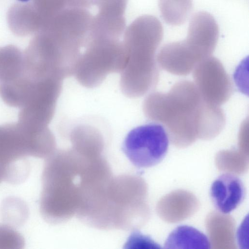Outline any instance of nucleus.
Instances as JSON below:
<instances>
[{
	"instance_id": "4be33fe9",
	"label": "nucleus",
	"mask_w": 249,
	"mask_h": 249,
	"mask_svg": "<svg viewBox=\"0 0 249 249\" xmlns=\"http://www.w3.org/2000/svg\"><path fill=\"white\" fill-rule=\"evenodd\" d=\"M75 148H76V147H75ZM77 149H78V148H77ZM80 151H81V150H80ZM83 155H84V153H83ZM83 158H84V157H83Z\"/></svg>"
},
{
	"instance_id": "4468645a",
	"label": "nucleus",
	"mask_w": 249,
	"mask_h": 249,
	"mask_svg": "<svg viewBox=\"0 0 249 249\" xmlns=\"http://www.w3.org/2000/svg\"><path fill=\"white\" fill-rule=\"evenodd\" d=\"M23 71V52L13 45L0 47V83L16 79Z\"/></svg>"
},
{
	"instance_id": "412c9836",
	"label": "nucleus",
	"mask_w": 249,
	"mask_h": 249,
	"mask_svg": "<svg viewBox=\"0 0 249 249\" xmlns=\"http://www.w3.org/2000/svg\"><path fill=\"white\" fill-rule=\"evenodd\" d=\"M20 1H22V2H26L27 1H28L29 0H18Z\"/></svg>"
},
{
	"instance_id": "9d476101",
	"label": "nucleus",
	"mask_w": 249,
	"mask_h": 249,
	"mask_svg": "<svg viewBox=\"0 0 249 249\" xmlns=\"http://www.w3.org/2000/svg\"><path fill=\"white\" fill-rule=\"evenodd\" d=\"M245 194V188L241 179L229 173L217 177L210 189V196L213 206L224 214L235 209L244 199Z\"/></svg>"
},
{
	"instance_id": "f8f14e48",
	"label": "nucleus",
	"mask_w": 249,
	"mask_h": 249,
	"mask_svg": "<svg viewBox=\"0 0 249 249\" xmlns=\"http://www.w3.org/2000/svg\"><path fill=\"white\" fill-rule=\"evenodd\" d=\"M36 82V80L23 74L11 81L0 83V97L8 106L20 109L32 98Z\"/></svg>"
},
{
	"instance_id": "a211bd4d",
	"label": "nucleus",
	"mask_w": 249,
	"mask_h": 249,
	"mask_svg": "<svg viewBox=\"0 0 249 249\" xmlns=\"http://www.w3.org/2000/svg\"><path fill=\"white\" fill-rule=\"evenodd\" d=\"M127 0H94L98 13L111 16H124Z\"/></svg>"
},
{
	"instance_id": "7ed1b4c3",
	"label": "nucleus",
	"mask_w": 249,
	"mask_h": 249,
	"mask_svg": "<svg viewBox=\"0 0 249 249\" xmlns=\"http://www.w3.org/2000/svg\"><path fill=\"white\" fill-rule=\"evenodd\" d=\"M218 36V26L212 15L204 11L195 13L190 19L186 38L161 48L157 55L160 67L175 75L189 74L199 62L212 56Z\"/></svg>"
},
{
	"instance_id": "aec40b11",
	"label": "nucleus",
	"mask_w": 249,
	"mask_h": 249,
	"mask_svg": "<svg viewBox=\"0 0 249 249\" xmlns=\"http://www.w3.org/2000/svg\"><path fill=\"white\" fill-rule=\"evenodd\" d=\"M3 181H5L4 171L2 166L0 165V183Z\"/></svg>"
},
{
	"instance_id": "f257e3e1",
	"label": "nucleus",
	"mask_w": 249,
	"mask_h": 249,
	"mask_svg": "<svg viewBox=\"0 0 249 249\" xmlns=\"http://www.w3.org/2000/svg\"><path fill=\"white\" fill-rule=\"evenodd\" d=\"M143 110L148 119L163 125L173 143L179 146L199 138H214L226 122L220 106L206 101L195 83L185 80L177 82L167 93H151Z\"/></svg>"
},
{
	"instance_id": "2eb2a0df",
	"label": "nucleus",
	"mask_w": 249,
	"mask_h": 249,
	"mask_svg": "<svg viewBox=\"0 0 249 249\" xmlns=\"http://www.w3.org/2000/svg\"><path fill=\"white\" fill-rule=\"evenodd\" d=\"M192 6V0H159L161 17L171 25L183 24L190 14Z\"/></svg>"
},
{
	"instance_id": "39448f33",
	"label": "nucleus",
	"mask_w": 249,
	"mask_h": 249,
	"mask_svg": "<svg viewBox=\"0 0 249 249\" xmlns=\"http://www.w3.org/2000/svg\"><path fill=\"white\" fill-rule=\"evenodd\" d=\"M53 145V135L47 127L32 128L18 121L0 125V165L4 171L28 156L46 158Z\"/></svg>"
},
{
	"instance_id": "f3484780",
	"label": "nucleus",
	"mask_w": 249,
	"mask_h": 249,
	"mask_svg": "<svg viewBox=\"0 0 249 249\" xmlns=\"http://www.w3.org/2000/svg\"><path fill=\"white\" fill-rule=\"evenodd\" d=\"M24 244L22 235L13 227L0 224V249H20Z\"/></svg>"
},
{
	"instance_id": "9b49d317",
	"label": "nucleus",
	"mask_w": 249,
	"mask_h": 249,
	"mask_svg": "<svg viewBox=\"0 0 249 249\" xmlns=\"http://www.w3.org/2000/svg\"><path fill=\"white\" fill-rule=\"evenodd\" d=\"M7 19L10 30L19 36L36 34L42 29L43 20L32 3H17L9 9Z\"/></svg>"
},
{
	"instance_id": "6e6552de",
	"label": "nucleus",
	"mask_w": 249,
	"mask_h": 249,
	"mask_svg": "<svg viewBox=\"0 0 249 249\" xmlns=\"http://www.w3.org/2000/svg\"><path fill=\"white\" fill-rule=\"evenodd\" d=\"M62 88V80L53 77L36 80L29 103L20 108L18 122L32 128L48 126L55 111Z\"/></svg>"
},
{
	"instance_id": "dca6fc26",
	"label": "nucleus",
	"mask_w": 249,
	"mask_h": 249,
	"mask_svg": "<svg viewBox=\"0 0 249 249\" xmlns=\"http://www.w3.org/2000/svg\"><path fill=\"white\" fill-rule=\"evenodd\" d=\"M32 4L43 20L42 28L50 19L67 8L66 0H33Z\"/></svg>"
},
{
	"instance_id": "1a4fd4ad",
	"label": "nucleus",
	"mask_w": 249,
	"mask_h": 249,
	"mask_svg": "<svg viewBox=\"0 0 249 249\" xmlns=\"http://www.w3.org/2000/svg\"><path fill=\"white\" fill-rule=\"evenodd\" d=\"M194 83L208 102L220 106L232 93L230 77L222 63L211 56L199 62L193 71Z\"/></svg>"
},
{
	"instance_id": "20e7f679",
	"label": "nucleus",
	"mask_w": 249,
	"mask_h": 249,
	"mask_svg": "<svg viewBox=\"0 0 249 249\" xmlns=\"http://www.w3.org/2000/svg\"><path fill=\"white\" fill-rule=\"evenodd\" d=\"M163 33L161 22L151 15L139 17L129 25L122 41L127 57V70L141 77L159 74L156 53Z\"/></svg>"
},
{
	"instance_id": "423d86ee",
	"label": "nucleus",
	"mask_w": 249,
	"mask_h": 249,
	"mask_svg": "<svg viewBox=\"0 0 249 249\" xmlns=\"http://www.w3.org/2000/svg\"><path fill=\"white\" fill-rule=\"evenodd\" d=\"M74 71L83 85L93 87L112 72L122 71L126 63L123 42L119 39L89 37Z\"/></svg>"
},
{
	"instance_id": "ddd939ff",
	"label": "nucleus",
	"mask_w": 249,
	"mask_h": 249,
	"mask_svg": "<svg viewBox=\"0 0 249 249\" xmlns=\"http://www.w3.org/2000/svg\"><path fill=\"white\" fill-rule=\"evenodd\" d=\"M210 245V241L205 234L193 227L180 225L169 234L164 248L209 249Z\"/></svg>"
},
{
	"instance_id": "6ab92c4d",
	"label": "nucleus",
	"mask_w": 249,
	"mask_h": 249,
	"mask_svg": "<svg viewBox=\"0 0 249 249\" xmlns=\"http://www.w3.org/2000/svg\"><path fill=\"white\" fill-rule=\"evenodd\" d=\"M67 7L86 9L94 4V0H66Z\"/></svg>"
},
{
	"instance_id": "0eeeda50",
	"label": "nucleus",
	"mask_w": 249,
	"mask_h": 249,
	"mask_svg": "<svg viewBox=\"0 0 249 249\" xmlns=\"http://www.w3.org/2000/svg\"><path fill=\"white\" fill-rule=\"evenodd\" d=\"M169 144L164 127L154 122L131 130L123 141L122 149L132 164L145 168L160 162L167 153Z\"/></svg>"
},
{
	"instance_id": "f03ea898",
	"label": "nucleus",
	"mask_w": 249,
	"mask_h": 249,
	"mask_svg": "<svg viewBox=\"0 0 249 249\" xmlns=\"http://www.w3.org/2000/svg\"><path fill=\"white\" fill-rule=\"evenodd\" d=\"M82 173L81 160L74 150L55 151L46 158L39 201L41 214L46 221H62L77 211Z\"/></svg>"
}]
</instances>
